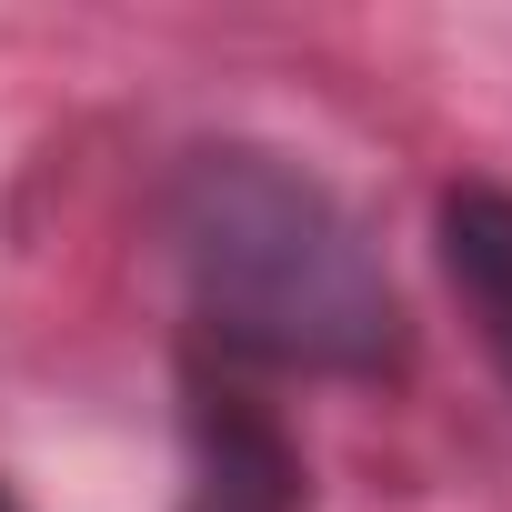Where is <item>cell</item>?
Segmentation results:
<instances>
[{
	"label": "cell",
	"instance_id": "obj_1",
	"mask_svg": "<svg viewBox=\"0 0 512 512\" xmlns=\"http://www.w3.org/2000/svg\"><path fill=\"white\" fill-rule=\"evenodd\" d=\"M151 241L181 292V352L241 382L392 392L422 362V322L382 262L362 201L262 131H191L151 181Z\"/></svg>",
	"mask_w": 512,
	"mask_h": 512
},
{
	"label": "cell",
	"instance_id": "obj_3",
	"mask_svg": "<svg viewBox=\"0 0 512 512\" xmlns=\"http://www.w3.org/2000/svg\"><path fill=\"white\" fill-rule=\"evenodd\" d=\"M432 272L472 322V352L512 392V181L502 171H452L432 191Z\"/></svg>",
	"mask_w": 512,
	"mask_h": 512
},
{
	"label": "cell",
	"instance_id": "obj_4",
	"mask_svg": "<svg viewBox=\"0 0 512 512\" xmlns=\"http://www.w3.org/2000/svg\"><path fill=\"white\" fill-rule=\"evenodd\" d=\"M0 512H31V502H21V482H11V472H0Z\"/></svg>",
	"mask_w": 512,
	"mask_h": 512
},
{
	"label": "cell",
	"instance_id": "obj_2",
	"mask_svg": "<svg viewBox=\"0 0 512 512\" xmlns=\"http://www.w3.org/2000/svg\"><path fill=\"white\" fill-rule=\"evenodd\" d=\"M171 442H181V492L171 512H312V452L292 412L201 352L171 342Z\"/></svg>",
	"mask_w": 512,
	"mask_h": 512
}]
</instances>
